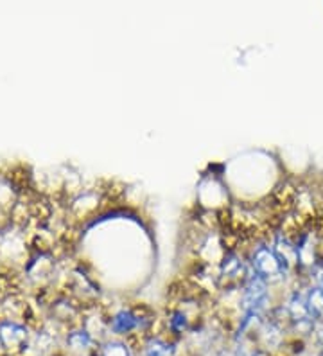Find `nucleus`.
I'll list each match as a JSON object with an SVG mask.
<instances>
[{
	"label": "nucleus",
	"instance_id": "nucleus-8",
	"mask_svg": "<svg viewBox=\"0 0 323 356\" xmlns=\"http://www.w3.org/2000/svg\"><path fill=\"white\" fill-rule=\"evenodd\" d=\"M99 356H131V351L121 340H108L99 348Z\"/></svg>",
	"mask_w": 323,
	"mask_h": 356
},
{
	"label": "nucleus",
	"instance_id": "nucleus-5",
	"mask_svg": "<svg viewBox=\"0 0 323 356\" xmlns=\"http://www.w3.org/2000/svg\"><path fill=\"white\" fill-rule=\"evenodd\" d=\"M176 349L167 340L158 339V337H151L144 343V356H174Z\"/></svg>",
	"mask_w": 323,
	"mask_h": 356
},
{
	"label": "nucleus",
	"instance_id": "nucleus-4",
	"mask_svg": "<svg viewBox=\"0 0 323 356\" xmlns=\"http://www.w3.org/2000/svg\"><path fill=\"white\" fill-rule=\"evenodd\" d=\"M288 315L291 318L293 324H300V322H315V318L310 317L309 306H307L306 296H301V293H293L291 299L288 302Z\"/></svg>",
	"mask_w": 323,
	"mask_h": 356
},
{
	"label": "nucleus",
	"instance_id": "nucleus-1",
	"mask_svg": "<svg viewBox=\"0 0 323 356\" xmlns=\"http://www.w3.org/2000/svg\"><path fill=\"white\" fill-rule=\"evenodd\" d=\"M250 268L254 274L260 275L264 281H276L288 274V266L275 252V248L270 245H258L254 247L250 254Z\"/></svg>",
	"mask_w": 323,
	"mask_h": 356
},
{
	"label": "nucleus",
	"instance_id": "nucleus-7",
	"mask_svg": "<svg viewBox=\"0 0 323 356\" xmlns=\"http://www.w3.org/2000/svg\"><path fill=\"white\" fill-rule=\"evenodd\" d=\"M67 343L74 351H88V349H92V346H95V339L86 330H79L69 334Z\"/></svg>",
	"mask_w": 323,
	"mask_h": 356
},
{
	"label": "nucleus",
	"instance_id": "nucleus-3",
	"mask_svg": "<svg viewBox=\"0 0 323 356\" xmlns=\"http://www.w3.org/2000/svg\"><path fill=\"white\" fill-rule=\"evenodd\" d=\"M27 340V330L15 322H2L0 324V343L6 349H17L24 346Z\"/></svg>",
	"mask_w": 323,
	"mask_h": 356
},
{
	"label": "nucleus",
	"instance_id": "nucleus-9",
	"mask_svg": "<svg viewBox=\"0 0 323 356\" xmlns=\"http://www.w3.org/2000/svg\"><path fill=\"white\" fill-rule=\"evenodd\" d=\"M318 356H323V349H322V351H320V355Z\"/></svg>",
	"mask_w": 323,
	"mask_h": 356
},
{
	"label": "nucleus",
	"instance_id": "nucleus-2",
	"mask_svg": "<svg viewBox=\"0 0 323 356\" xmlns=\"http://www.w3.org/2000/svg\"><path fill=\"white\" fill-rule=\"evenodd\" d=\"M153 318H146L142 313H138V309L133 308H121L112 315V318L108 321V330L115 334H131L137 330H144L151 324Z\"/></svg>",
	"mask_w": 323,
	"mask_h": 356
},
{
	"label": "nucleus",
	"instance_id": "nucleus-6",
	"mask_svg": "<svg viewBox=\"0 0 323 356\" xmlns=\"http://www.w3.org/2000/svg\"><path fill=\"white\" fill-rule=\"evenodd\" d=\"M307 306H309L310 317L315 321H323V291L318 286L309 288L306 293Z\"/></svg>",
	"mask_w": 323,
	"mask_h": 356
}]
</instances>
